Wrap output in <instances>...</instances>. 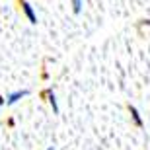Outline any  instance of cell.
<instances>
[{
	"label": "cell",
	"instance_id": "6",
	"mask_svg": "<svg viewBox=\"0 0 150 150\" xmlns=\"http://www.w3.org/2000/svg\"><path fill=\"white\" fill-rule=\"evenodd\" d=\"M6 103V98H2V96H0V109H2V105H4Z\"/></svg>",
	"mask_w": 150,
	"mask_h": 150
},
{
	"label": "cell",
	"instance_id": "2",
	"mask_svg": "<svg viewBox=\"0 0 150 150\" xmlns=\"http://www.w3.org/2000/svg\"><path fill=\"white\" fill-rule=\"evenodd\" d=\"M28 94H29L28 90H14V92H10V94L6 96V105H14V103H18V101L23 100Z\"/></svg>",
	"mask_w": 150,
	"mask_h": 150
},
{
	"label": "cell",
	"instance_id": "4",
	"mask_svg": "<svg viewBox=\"0 0 150 150\" xmlns=\"http://www.w3.org/2000/svg\"><path fill=\"white\" fill-rule=\"evenodd\" d=\"M45 96H47V98H49V105L53 107V111L55 113H59V103H57V96H55V92H53V90H45Z\"/></svg>",
	"mask_w": 150,
	"mask_h": 150
},
{
	"label": "cell",
	"instance_id": "5",
	"mask_svg": "<svg viewBox=\"0 0 150 150\" xmlns=\"http://www.w3.org/2000/svg\"><path fill=\"white\" fill-rule=\"evenodd\" d=\"M72 10H74V14L82 12V0H72Z\"/></svg>",
	"mask_w": 150,
	"mask_h": 150
},
{
	"label": "cell",
	"instance_id": "7",
	"mask_svg": "<svg viewBox=\"0 0 150 150\" xmlns=\"http://www.w3.org/2000/svg\"><path fill=\"white\" fill-rule=\"evenodd\" d=\"M47 150H55V148H47Z\"/></svg>",
	"mask_w": 150,
	"mask_h": 150
},
{
	"label": "cell",
	"instance_id": "1",
	"mask_svg": "<svg viewBox=\"0 0 150 150\" xmlns=\"http://www.w3.org/2000/svg\"><path fill=\"white\" fill-rule=\"evenodd\" d=\"M20 6H22V12H23V16L29 20V23H37V14H35L33 10V6L29 4L28 0H20Z\"/></svg>",
	"mask_w": 150,
	"mask_h": 150
},
{
	"label": "cell",
	"instance_id": "3",
	"mask_svg": "<svg viewBox=\"0 0 150 150\" xmlns=\"http://www.w3.org/2000/svg\"><path fill=\"white\" fill-rule=\"evenodd\" d=\"M129 113H131V117H133V121L137 127H144V121H142V117H140V111L137 109L134 105H129Z\"/></svg>",
	"mask_w": 150,
	"mask_h": 150
}]
</instances>
